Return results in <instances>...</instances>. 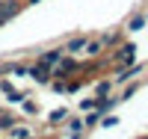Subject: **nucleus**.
<instances>
[{"label":"nucleus","instance_id":"obj_1","mask_svg":"<svg viewBox=\"0 0 148 139\" xmlns=\"http://www.w3.org/2000/svg\"><path fill=\"white\" fill-rule=\"evenodd\" d=\"M107 62H119V65H130V62H136V45H133V42H119L116 50L107 56Z\"/></svg>","mask_w":148,"mask_h":139},{"label":"nucleus","instance_id":"obj_2","mask_svg":"<svg viewBox=\"0 0 148 139\" xmlns=\"http://www.w3.org/2000/svg\"><path fill=\"white\" fill-rule=\"evenodd\" d=\"M24 77H30L36 86H47V83H51V68H47L45 62L36 59L33 65H27V74H24Z\"/></svg>","mask_w":148,"mask_h":139},{"label":"nucleus","instance_id":"obj_3","mask_svg":"<svg viewBox=\"0 0 148 139\" xmlns=\"http://www.w3.org/2000/svg\"><path fill=\"white\" fill-rule=\"evenodd\" d=\"M62 53H65V50H62V45H59V47H47V50H39V62H45L47 68H53L56 62L62 59Z\"/></svg>","mask_w":148,"mask_h":139},{"label":"nucleus","instance_id":"obj_4","mask_svg":"<svg viewBox=\"0 0 148 139\" xmlns=\"http://www.w3.org/2000/svg\"><path fill=\"white\" fill-rule=\"evenodd\" d=\"M86 39H89V36H71V39L62 45V50H65V53H71V56H77V53H83Z\"/></svg>","mask_w":148,"mask_h":139},{"label":"nucleus","instance_id":"obj_5","mask_svg":"<svg viewBox=\"0 0 148 139\" xmlns=\"http://www.w3.org/2000/svg\"><path fill=\"white\" fill-rule=\"evenodd\" d=\"M145 24H148V12H136V15L127 18L125 30H127V33H139V30H145Z\"/></svg>","mask_w":148,"mask_h":139},{"label":"nucleus","instance_id":"obj_6","mask_svg":"<svg viewBox=\"0 0 148 139\" xmlns=\"http://www.w3.org/2000/svg\"><path fill=\"white\" fill-rule=\"evenodd\" d=\"M83 56H89V59H95V56H104V42H101V39H86Z\"/></svg>","mask_w":148,"mask_h":139},{"label":"nucleus","instance_id":"obj_7","mask_svg":"<svg viewBox=\"0 0 148 139\" xmlns=\"http://www.w3.org/2000/svg\"><path fill=\"white\" fill-rule=\"evenodd\" d=\"M62 130H65V133H80V130H83V116H68V118L62 121Z\"/></svg>","mask_w":148,"mask_h":139},{"label":"nucleus","instance_id":"obj_8","mask_svg":"<svg viewBox=\"0 0 148 139\" xmlns=\"http://www.w3.org/2000/svg\"><path fill=\"white\" fill-rule=\"evenodd\" d=\"M80 116H83V130H86V133H89L92 127H98V121H101V112H98V110H89V112H80Z\"/></svg>","mask_w":148,"mask_h":139},{"label":"nucleus","instance_id":"obj_9","mask_svg":"<svg viewBox=\"0 0 148 139\" xmlns=\"http://www.w3.org/2000/svg\"><path fill=\"white\" fill-rule=\"evenodd\" d=\"M65 118H68V110H65V107H59V110H53L51 116H47V124L56 130V127H62V121H65Z\"/></svg>","mask_w":148,"mask_h":139},{"label":"nucleus","instance_id":"obj_10","mask_svg":"<svg viewBox=\"0 0 148 139\" xmlns=\"http://www.w3.org/2000/svg\"><path fill=\"white\" fill-rule=\"evenodd\" d=\"M6 74H12V77H24V74H27V62H6Z\"/></svg>","mask_w":148,"mask_h":139},{"label":"nucleus","instance_id":"obj_11","mask_svg":"<svg viewBox=\"0 0 148 139\" xmlns=\"http://www.w3.org/2000/svg\"><path fill=\"white\" fill-rule=\"evenodd\" d=\"M21 112H24V116H36V112H39V104H36V101L33 98H27V95H24V101H21Z\"/></svg>","mask_w":148,"mask_h":139},{"label":"nucleus","instance_id":"obj_12","mask_svg":"<svg viewBox=\"0 0 148 139\" xmlns=\"http://www.w3.org/2000/svg\"><path fill=\"white\" fill-rule=\"evenodd\" d=\"M139 86H142L139 80H136V83H130V86H125V89H121V95H119V104H125V101H130L133 95L139 92Z\"/></svg>","mask_w":148,"mask_h":139},{"label":"nucleus","instance_id":"obj_13","mask_svg":"<svg viewBox=\"0 0 148 139\" xmlns=\"http://www.w3.org/2000/svg\"><path fill=\"white\" fill-rule=\"evenodd\" d=\"M3 95H6V104L15 107V104H21V101H24V95H27V92H21V89H15V86H12V89L3 92Z\"/></svg>","mask_w":148,"mask_h":139},{"label":"nucleus","instance_id":"obj_14","mask_svg":"<svg viewBox=\"0 0 148 139\" xmlns=\"http://www.w3.org/2000/svg\"><path fill=\"white\" fill-rule=\"evenodd\" d=\"M15 121H18V116H15V112H9V110H3V112H0V130H9Z\"/></svg>","mask_w":148,"mask_h":139},{"label":"nucleus","instance_id":"obj_15","mask_svg":"<svg viewBox=\"0 0 148 139\" xmlns=\"http://www.w3.org/2000/svg\"><path fill=\"white\" fill-rule=\"evenodd\" d=\"M98 39L104 42V47H116V45L121 42V36H119V33H101Z\"/></svg>","mask_w":148,"mask_h":139},{"label":"nucleus","instance_id":"obj_16","mask_svg":"<svg viewBox=\"0 0 148 139\" xmlns=\"http://www.w3.org/2000/svg\"><path fill=\"white\" fill-rule=\"evenodd\" d=\"M113 92V80H98L95 83V95H110Z\"/></svg>","mask_w":148,"mask_h":139},{"label":"nucleus","instance_id":"obj_17","mask_svg":"<svg viewBox=\"0 0 148 139\" xmlns=\"http://www.w3.org/2000/svg\"><path fill=\"white\" fill-rule=\"evenodd\" d=\"M77 110H80V112L95 110V98H80V101H77Z\"/></svg>","mask_w":148,"mask_h":139},{"label":"nucleus","instance_id":"obj_18","mask_svg":"<svg viewBox=\"0 0 148 139\" xmlns=\"http://www.w3.org/2000/svg\"><path fill=\"white\" fill-rule=\"evenodd\" d=\"M68 139H86V130H80V133H68Z\"/></svg>","mask_w":148,"mask_h":139},{"label":"nucleus","instance_id":"obj_19","mask_svg":"<svg viewBox=\"0 0 148 139\" xmlns=\"http://www.w3.org/2000/svg\"><path fill=\"white\" fill-rule=\"evenodd\" d=\"M24 6H36V3H42V0H21Z\"/></svg>","mask_w":148,"mask_h":139},{"label":"nucleus","instance_id":"obj_20","mask_svg":"<svg viewBox=\"0 0 148 139\" xmlns=\"http://www.w3.org/2000/svg\"><path fill=\"white\" fill-rule=\"evenodd\" d=\"M0 112H3V107H0Z\"/></svg>","mask_w":148,"mask_h":139},{"label":"nucleus","instance_id":"obj_21","mask_svg":"<svg viewBox=\"0 0 148 139\" xmlns=\"http://www.w3.org/2000/svg\"><path fill=\"white\" fill-rule=\"evenodd\" d=\"M145 68H148V62H145Z\"/></svg>","mask_w":148,"mask_h":139}]
</instances>
